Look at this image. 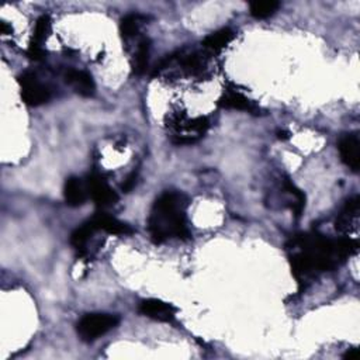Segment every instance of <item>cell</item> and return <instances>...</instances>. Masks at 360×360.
I'll return each mask as SVG.
<instances>
[{
	"label": "cell",
	"instance_id": "3",
	"mask_svg": "<svg viewBox=\"0 0 360 360\" xmlns=\"http://www.w3.org/2000/svg\"><path fill=\"white\" fill-rule=\"evenodd\" d=\"M118 324H120V318L114 314L93 313V314H86L85 317L81 318V321L77 325V331L82 341L92 342L106 335L111 329H114Z\"/></svg>",
	"mask_w": 360,
	"mask_h": 360
},
{
	"label": "cell",
	"instance_id": "10",
	"mask_svg": "<svg viewBox=\"0 0 360 360\" xmlns=\"http://www.w3.org/2000/svg\"><path fill=\"white\" fill-rule=\"evenodd\" d=\"M51 33V19L48 15L41 16L37 23H36V29H34V36H33V41L30 44L29 48V56L34 61H41L44 58V49H42V44L44 41L48 38Z\"/></svg>",
	"mask_w": 360,
	"mask_h": 360
},
{
	"label": "cell",
	"instance_id": "17",
	"mask_svg": "<svg viewBox=\"0 0 360 360\" xmlns=\"http://www.w3.org/2000/svg\"><path fill=\"white\" fill-rule=\"evenodd\" d=\"M147 22V17L138 15V13H132V15H127L125 17L121 19L120 22V33L121 37L124 40H130L134 38L135 36H138L142 24Z\"/></svg>",
	"mask_w": 360,
	"mask_h": 360
},
{
	"label": "cell",
	"instance_id": "5",
	"mask_svg": "<svg viewBox=\"0 0 360 360\" xmlns=\"http://www.w3.org/2000/svg\"><path fill=\"white\" fill-rule=\"evenodd\" d=\"M171 127L175 130L176 143H193L203 136V134L208 128V121L204 117H198L191 121L176 117L172 120Z\"/></svg>",
	"mask_w": 360,
	"mask_h": 360
},
{
	"label": "cell",
	"instance_id": "11",
	"mask_svg": "<svg viewBox=\"0 0 360 360\" xmlns=\"http://www.w3.org/2000/svg\"><path fill=\"white\" fill-rule=\"evenodd\" d=\"M88 187L84 180L77 176H70L66 179L63 186V197L69 207L84 205L88 200Z\"/></svg>",
	"mask_w": 360,
	"mask_h": 360
},
{
	"label": "cell",
	"instance_id": "15",
	"mask_svg": "<svg viewBox=\"0 0 360 360\" xmlns=\"http://www.w3.org/2000/svg\"><path fill=\"white\" fill-rule=\"evenodd\" d=\"M234 40V33L230 29H221L204 38L203 47L210 52H220Z\"/></svg>",
	"mask_w": 360,
	"mask_h": 360
},
{
	"label": "cell",
	"instance_id": "20",
	"mask_svg": "<svg viewBox=\"0 0 360 360\" xmlns=\"http://www.w3.org/2000/svg\"><path fill=\"white\" fill-rule=\"evenodd\" d=\"M357 356V349H350V350H347V353L345 354V357H356Z\"/></svg>",
	"mask_w": 360,
	"mask_h": 360
},
{
	"label": "cell",
	"instance_id": "14",
	"mask_svg": "<svg viewBox=\"0 0 360 360\" xmlns=\"http://www.w3.org/2000/svg\"><path fill=\"white\" fill-rule=\"evenodd\" d=\"M357 214H359V198L353 197L346 203L339 217L336 219V230L341 233L349 231V228L357 221Z\"/></svg>",
	"mask_w": 360,
	"mask_h": 360
},
{
	"label": "cell",
	"instance_id": "16",
	"mask_svg": "<svg viewBox=\"0 0 360 360\" xmlns=\"http://www.w3.org/2000/svg\"><path fill=\"white\" fill-rule=\"evenodd\" d=\"M150 52H151V42L148 38H142L136 47V52L132 59V69L136 75H142L147 72L150 63Z\"/></svg>",
	"mask_w": 360,
	"mask_h": 360
},
{
	"label": "cell",
	"instance_id": "19",
	"mask_svg": "<svg viewBox=\"0 0 360 360\" xmlns=\"http://www.w3.org/2000/svg\"><path fill=\"white\" fill-rule=\"evenodd\" d=\"M135 182H136V173H135V172H132V173L127 178V180L124 182V185H123V190H125V191L132 190V187L135 186Z\"/></svg>",
	"mask_w": 360,
	"mask_h": 360
},
{
	"label": "cell",
	"instance_id": "4",
	"mask_svg": "<svg viewBox=\"0 0 360 360\" xmlns=\"http://www.w3.org/2000/svg\"><path fill=\"white\" fill-rule=\"evenodd\" d=\"M19 85L22 91V99L29 106L37 107L45 104L51 99L49 89L38 81L37 75L33 74V72H23L19 77Z\"/></svg>",
	"mask_w": 360,
	"mask_h": 360
},
{
	"label": "cell",
	"instance_id": "9",
	"mask_svg": "<svg viewBox=\"0 0 360 360\" xmlns=\"http://www.w3.org/2000/svg\"><path fill=\"white\" fill-rule=\"evenodd\" d=\"M65 81L72 89L84 97H92L96 92V85L92 75L85 70H68L65 75Z\"/></svg>",
	"mask_w": 360,
	"mask_h": 360
},
{
	"label": "cell",
	"instance_id": "2",
	"mask_svg": "<svg viewBox=\"0 0 360 360\" xmlns=\"http://www.w3.org/2000/svg\"><path fill=\"white\" fill-rule=\"evenodd\" d=\"M186 207V197L178 191H165L157 198L148 219V230L155 244L190 238Z\"/></svg>",
	"mask_w": 360,
	"mask_h": 360
},
{
	"label": "cell",
	"instance_id": "18",
	"mask_svg": "<svg viewBox=\"0 0 360 360\" xmlns=\"http://www.w3.org/2000/svg\"><path fill=\"white\" fill-rule=\"evenodd\" d=\"M280 8L279 2H253L249 6L251 15L255 19H267L273 16Z\"/></svg>",
	"mask_w": 360,
	"mask_h": 360
},
{
	"label": "cell",
	"instance_id": "7",
	"mask_svg": "<svg viewBox=\"0 0 360 360\" xmlns=\"http://www.w3.org/2000/svg\"><path fill=\"white\" fill-rule=\"evenodd\" d=\"M338 150L342 162L357 172L360 168V141L357 134H345L338 142Z\"/></svg>",
	"mask_w": 360,
	"mask_h": 360
},
{
	"label": "cell",
	"instance_id": "12",
	"mask_svg": "<svg viewBox=\"0 0 360 360\" xmlns=\"http://www.w3.org/2000/svg\"><path fill=\"white\" fill-rule=\"evenodd\" d=\"M89 221L97 231H104V233L113 234V235L132 234V230L127 224L121 223L120 220L111 217V215H109L106 212H97L95 217H92Z\"/></svg>",
	"mask_w": 360,
	"mask_h": 360
},
{
	"label": "cell",
	"instance_id": "8",
	"mask_svg": "<svg viewBox=\"0 0 360 360\" xmlns=\"http://www.w3.org/2000/svg\"><path fill=\"white\" fill-rule=\"evenodd\" d=\"M138 311L142 315H146V317L159 321V322H172L176 317V308L172 304L165 303L162 300H157V299L141 302Z\"/></svg>",
	"mask_w": 360,
	"mask_h": 360
},
{
	"label": "cell",
	"instance_id": "6",
	"mask_svg": "<svg viewBox=\"0 0 360 360\" xmlns=\"http://www.w3.org/2000/svg\"><path fill=\"white\" fill-rule=\"evenodd\" d=\"M86 187H88L89 196L100 207H109L117 203L118 200V196L116 194V191L109 186L106 179L99 173L89 175L86 180Z\"/></svg>",
	"mask_w": 360,
	"mask_h": 360
},
{
	"label": "cell",
	"instance_id": "1",
	"mask_svg": "<svg viewBox=\"0 0 360 360\" xmlns=\"http://www.w3.org/2000/svg\"><path fill=\"white\" fill-rule=\"evenodd\" d=\"M290 260L296 279L304 281L318 272H327L346 260L357 249L350 238L329 240L322 235H300L292 240Z\"/></svg>",
	"mask_w": 360,
	"mask_h": 360
},
{
	"label": "cell",
	"instance_id": "13",
	"mask_svg": "<svg viewBox=\"0 0 360 360\" xmlns=\"http://www.w3.org/2000/svg\"><path fill=\"white\" fill-rule=\"evenodd\" d=\"M219 104L224 109H233V110H241V111H249L252 114H259V107L251 102L246 96L237 91H227L226 95L220 99Z\"/></svg>",
	"mask_w": 360,
	"mask_h": 360
}]
</instances>
